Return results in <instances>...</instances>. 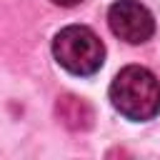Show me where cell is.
Masks as SVG:
<instances>
[{
    "mask_svg": "<svg viewBox=\"0 0 160 160\" xmlns=\"http://www.w3.org/2000/svg\"><path fill=\"white\" fill-rule=\"evenodd\" d=\"M110 102L122 118L148 122L160 112V80L142 65H128L110 82Z\"/></svg>",
    "mask_w": 160,
    "mask_h": 160,
    "instance_id": "1",
    "label": "cell"
},
{
    "mask_svg": "<svg viewBox=\"0 0 160 160\" xmlns=\"http://www.w3.org/2000/svg\"><path fill=\"white\" fill-rule=\"evenodd\" d=\"M52 58L70 75H95L105 62L102 40L85 25H68L52 40Z\"/></svg>",
    "mask_w": 160,
    "mask_h": 160,
    "instance_id": "2",
    "label": "cell"
},
{
    "mask_svg": "<svg viewBox=\"0 0 160 160\" xmlns=\"http://www.w3.org/2000/svg\"><path fill=\"white\" fill-rule=\"evenodd\" d=\"M108 25L112 35H118L130 45L148 42L155 32L152 12L138 0H115L108 10Z\"/></svg>",
    "mask_w": 160,
    "mask_h": 160,
    "instance_id": "3",
    "label": "cell"
},
{
    "mask_svg": "<svg viewBox=\"0 0 160 160\" xmlns=\"http://www.w3.org/2000/svg\"><path fill=\"white\" fill-rule=\"evenodd\" d=\"M55 112L70 130H88L92 125V108L78 95H60L55 102Z\"/></svg>",
    "mask_w": 160,
    "mask_h": 160,
    "instance_id": "4",
    "label": "cell"
},
{
    "mask_svg": "<svg viewBox=\"0 0 160 160\" xmlns=\"http://www.w3.org/2000/svg\"><path fill=\"white\" fill-rule=\"evenodd\" d=\"M55 5H62V8H72V5H78V2H82V0H52Z\"/></svg>",
    "mask_w": 160,
    "mask_h": 160,
    "instance_id": "5",
    "label": "cell"
}]
</instances>
